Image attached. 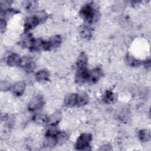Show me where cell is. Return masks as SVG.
I'll return each mask as SVG.
<instances>
[{
    "label": "cell",
    "mask_w": 151,
    "mask_h": 151,
    "mask_svg": "<svg viewBox=\"0 0 151 151\" xmlns=\"http://www.w3.org/2000/svg\"><path fill=\"white\" fill-rule=\"evenodd\" d=\"M93 4L84 5L80 11V17L86 22H91L94 21L96 15V9Z\"/></svg>",
    "instance_id": "obj_1"
},
{
    "label": "cell",
    "mask_w": 151,
    "mask_h": 151,
    "mask_svg": "<svg viewBox=\"0 0 151 151\" xmlns=\"http://www.w3.org/2000/svg\"><path fill=\"white\" fill-rule=\"evenodd\" d=\"M91 138V134L90 133L81 134L77 140L76 143V148L78 150L86 149V147L89 146Z\"/></svg>",
    "instance_id": "obj_2"
},
{
    "label": "cell",
    "mask_w": 151,
    "mask_h": 151,
    "mask_svg": "<svg viewBox=\"0 0 151 151\" xmlns=\"http://www.w3.org/2000/svg\"><path fill=\"white\" fill-rule=\"evenodd\" d=\"M61 38L59 35H54L50 38L48 41H44L42 49L44 50H51L58 47L61 43Z\"/></svg>",
    "instance_id": "obj_3"
},
{
    "label": "cell",
    "mask_w": 151,
    "mask_h": 151,
    "mask_svg": "<svg viewBox=\"0 0 151 151\" xmlns=\"http://www.w3.org/2000/svg\"><path fill=\"white\" fill-rule=\"evenodd\" d=\"M44 104V100L42 96L38 95L34 97L28 104V109L30 111H36L41 109Z\"/></svg>",
    "instance_id": "obj_4"
},
{
    "label": "cell",
    "mask_w": 151,
    "mask_h": 151,
    "mask_svg": "<svg viewBox=\"0 0 151 151\" xmlns=\"http://www.w3.org/2000/svg\"><path fill=\"white\" fill-rule=\"evenodd\" d=\"M89 71L86 68L78 69L76 75V81L78 84H83L88 82Z\"/></svg>",
    "instance_id": "obj_5"
},
{
    "label": "cell",
    "mask_w": 151,
    "mask_h": 151,
    "mask_svg": "<svg viewBox=\"0 0 151 151\" xmlns=\"http://www.w3.org/2000/svg\"><path fill=\"white\" fill-rule=\"evenodd\" d=\"M39 23H40L39 19L38 18L34 15L33 16L29 17L27 18V19L25 21L24 24V28L25 31H28L34 28H35Z\"/></svg>",
    "instance_id": "obj_6"
},
{
    "label": "cell",
    "mask_w": 151,
    "mask_h": 151,
    "mask_svg": "<svg viewBox=\"0 0 151 151\" xmlns=\"http://www.w3.org/2000/svg\"><path fill=\"white\" fill-rule=\"evenodd\" d=\"M102 76V70L100 68H96L89 71L88 82L91 83H95L100 79Z\"/></svg>",
    "instance_id": "obj_7"
},
{
    "label": "cell",
    "mask_w": 151,
    "mask_h": 151,
    "mask_svg": "<svg viewBox=\"0 0 151 151\" xmlns=\"http://www.w3.org/2000/svg\"><path fill=\"white\" fill-rule=\"evenodd\" d=\"M25 83L24 81H19L15 83L12 87V93L17 96H21L25 89Z\"/></svg>",
    "instance_id": "obj_8"
},
{
    "label": "cell",
    "mask_w": 151,
    "mask_h": 151,
    "mask_svg": "<svg viewBox=\"0 0 151 151\" xmlns=\"http://www.w3.org/2000/svg\"><path fill=\"white\" fill-rule=\"evenodd\" d=\"M21 59L19 55L17 54H12L8 56L7 58V64L11 67H15L21 65Z\"/></svg>",
    "instance_id": "obj_9"
},
{
    "label": "cell",
    "mask_w": 151,
    "mask_h": 151,
    "mask_svg": "<svg viewBox=\"0 0 151 151\" xmlns=\"http://www.w3.org/2000/svg\"><path fill=\"white\" fill-rule=\"evenodd\" d=\"M87 64V57L84 52H81L77 60V66L78 69L86 68Z\"/></svg>",
    "instance_id": "obj_10"
},
{
    "label": "cell",
    "mask_w": 151,
    "mask_h": 151,
    "mask_svg": "<svg viewBox=\"0 0 151 151\" xmlns=\"http://www.w3.org/2000/svg\"><path fill=\"white\" fill-rule=\"evenodd\" d=\"M62 114L60 111H55L48 117V123L51 125H57L61 120Z\"/></svg>",
    "instance_id": "obj_11"
},
{
    "label": "cell",
    "mask_w": 151,
    "mask_h": 151,
    "mask_svg": "<svg viewBox=\"0 0 151 151\" xmlns=\"http://www.w3.org/2000/svg\"><path fill=\"white\" fill-rule=\"evenodd\" d=\"M78 94H70L67 95L65 99L64 102L66 106L69 107H73L77 105Z\"/></svg>",
    "instance_id": "obj_12"
},
{
    "label": "cell",
    "mask_w": 151,
    "mask_h": 151,
    "mask_svg": "<svg viewBox=\"0 0 151 151\" xmlns=\"http://www.w3.org/2000/svg\"><path fill=\"white\" fill-rule=\"evenodd\" d=\"M34 39L32 37L31 34H25L24 37L22 38V44L25 47L29 48L30 49L32 48L34 42Z\"/></svg>",
    "instance_id": "obj_13"
},
{
    "label": "cell",
    "mask_w": 151,
    "mask_h": 151,
    "mask_svg": "<svg viewBox=\"0 0 151 151\" xmlns=\"http://www.w3.org/2000/svg\"><path fill=\"white\" fill-rule=\"evenodd\" d=\"M20 65L22 66L23 68H24V69L28 72L33 71L35 67L34 64L31 60L27 58L21 59V63Z\"/></svg>",
    "instance_id": "obj_14"
},
{
    "label": "cell",
    "mask_w": 151,
    "mask_h": 151,
    "mask_svg": "<svg viewBox=\"0 0 151 151\" xmlns=\"http://www.w3.org/2000/svg\"><path fill=\"white\" fill-rule=\"evenodd\" d=\"M49 73L47 70H41L37 73L35 75L36 80L39 82H44L48 80Z\"/></svg>",
    "instance_id": "obj_15"
},
{
    "label": "cell",
    "mask_w": 151,
    "mask_h": 151,
    "mask_svg": "<svg viewBox=\"0 0 151 151\" xmlns=\"http://www.w3.org/2000/svg\"><path fill=\"white\" fill-rule=\"evenodd\" d=\"M88 100L89 99L87 94L85 93H81L78 94L77 106H84L88 103Z\"/></svg>",
    "instance_id": "obj_16"
},
{
    "label": "cell",
    "mask_w": 151,
    "mask_h": 151,
    "mask_svg": "<svg viewBox=\"0 0 151 151\" xmlns=\"http://www.w3.org/2000/svg\"><path fill=\"white\" fill-rule=\"evenodd\" d=\"M127 64L131 67H138L142 64L141 61L136 59L134 57L130 55H127L126 58Z\"/></svg>",
    "instance_id": "obj_17"
},
{
    "label": "cell",
    "mask_w": 151,
    "mask_h": 151,
    "mask_svg": "<svg viewBox=\"0 0 151 151\" xmlns=\"http://www.w3.org/2000/svg\"><path fill=\"white\" fill-rule=\"evenodd\" d=\"M102 99L103 101L106 103H113L115 100V97L114 93L112 91L107 90L103 94Z\"/></svg>",
    "instance_id": "obj_18"
},
{
    "label": "cell",
    "mask_w": 151,
    "mask_h": 151,
    "mask_svg": "<svg viewBox=\"0 0 151 151\" xmlns=\"http://www.w3.org/2000/svg\"><path fill=\"white\" fill-rule=\"evenodd\" d=\"M57 143V139L54 136H46V138L44 140V146L48 147H54Z\"/></svg>",
    "instance_id": "obj_19"
},
{
    "label": "cell",
    "mask_w": 151,
    "mask_h": 151,
    "mask_svg": "<svg viewBox=\"0 0 151 151\" xmlns=\"http://www.w3.org/2000/svg\"><path fill=\"white\" fill-rule=\"evenodd\" d=\"M140 140L143 142H147L150 139V132L149 129H144L140 131L139 134Z\"/></svg>",
    "instance_id": "obj_20"
},
{
    "label": "cell",
    "mask_w": 151,
    "mask_h": 151,
    "mask_svg": "<svg viewBox=\"0 0 151 151\" xmlns=\"http://www.w3.org/2000/svg\"><path fill=\"white\" fill-rule=\"evenodd\" d=\"M48 117L45 114H37L34 116V120L35 122L38 124H45L48 123Z\"/></svg>",
    "instance_id": "obj_21"
},
{
    "label": "cell",
    "mask_w": 151,
    "mask_h": 151,
    "mask_svg": "<svg viewBox=\"0 0 151 151\" xmlns=\"http://www.w3.org/2000/svg\"><path fill=\"white\" fill-rule=\"evenodd\" d=\"M18 12V11H17L16 9H9V8H8L6 10H4V11H1V18L5 19V18H9L11 16H12L13 15H14Z\"/></svg>",
    "instance_id": "obj_22"
},
{
    "label": "cell",
    "mask_w": 151,
    "mask_h": 151,
    "mask_svg": "<svg viewBox=\"0 0 151 151\" xmlns=\"http://www.w3.org/2000/svg\"><path fill=\"white\" fill-rule=\"evenodd\" d=\"M55 137L57 139V143L61 144L64 143L67 140L68 138V135L65 132H59Z\"/></svg>",
    "instance_id": "obj_23"
},
{
    "label": "cell",
    "mask_w": 151,
    "mask_h": 151,
    "mask_svg": "<svg viewBox=\"0 0 151 151\" xmlns=\"http://www.w3.org/2000/svg\"><path fill=\"white\" fill-rule=\"evenodd\" d=\"M24 6L25 8L29 11H31L34 10L38 6V4L35 1H27L24 2Z\"/></svg>",
    "instance_id": "obj_24"
},
{
    "label": "cell",
    "mask_w": 151,
    "mask_h": 151,
    "mask_svg": "<svg viewBox=\"0 0 151 151\" xmlns=\"http://www.w3.org/2000/svg\"><path fill=\"white\" fill-rule=\"evenodd\" d=\"M59 129L57 125H51L48 127L47 132L46 136H56L57 133L59 132Z\"/></svg>",
    "instance_id": "obj_25"
},
{
    "label": "cell",
    "mask_w": 151,
    "mask_h": 151,
    "mask_svg": "<svg viewBox=\"0 0 151 151\" xmlns=\"http://www.w3.org/2000/svg\"><path fill=\"white\" fill-rule=\"evenodd\" d=\"M80 34L81 36L84 38H89L91 36V31L88 27H84L80 30Z\"/></svg>",
    "instance_id": "obj_26"
},
{
    "label": "cell",
    "mask_w": 151,
    "mask_h": 151,
    "mask_svg": "<svg viewBox=\"0 0 151 151\" xmlns=\"http://www.w3.org/2000/svg\"><path fill=\"white\" fill-rule=\"evenodd\" d=\"M35 15L38 18L40 22H42L45 21L47 18V14L43 11H40L37 12Z\"/></svg>",
    "instance_id": "obj_27"
},
{
    "label": "cell",
    "mask_w": 151,
    "mask_h": 151,
    "mask_svg": "<svg viewBox=\"0 0 151 151\" xmlns=\"http://www.w3.org/2000/svg\"><path fill=\"white\" fill-rule=\"evenodd\" d=\"M12 1H1L0 6L1 11H4L8 9V7L10 6Z\"/></svg>",
    "instance_id": "obj_28"
},
{
    "label": "cell",
    "mask_w": 151,
    "mask_h": 151,
    "mask_svg": "<svg viewBox=\"0 0 151 151\" xmlns=\"http://www.w3.org/2000/svg\"><path fill=\"white\" fill-rule=\"evenodd\" d=\"M0 88H1V90L6 91L10 88V84L5 81H1V84H0Z\"/></svg>",
    "instance_id": "obj_29"
},
{
    "label": "cell",
    "mask_w": 151,
    "mask_h": 151,
    "mask_svg": "<svg viewBox=\"0 0 151 151\" xmlns=\"http://www.w3.org/2000/svg\"><path fill=\"white\" fill-rule=\"evenodd\" d=\"M6 20L2 18H1V22H0V27H1V32H3L5 31V29L6 28Z\"/></svg>",
    "instance_id": "obj_30"
}]
</instances>
